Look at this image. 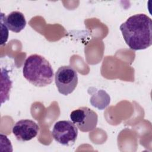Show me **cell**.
Here are the masks:
<instances>
[{"label": "cell", "instance_id": "cell-1", "mask_svg": "<svg viewBox=\"0 0 152 152\" xmlns=\"http://www.w3.org/2000/svg\"><path fill=\"white\" fill-rule=\"evenodd\" d=\"M119 28L125 43L132 50H143L152 45V21L144 14L131 16Z\"/></svg>", "mask_w": 152, "mask_h": 152}, {"label": "cell", "instance_id": "cell-2", "mask_svg": "<svg viewBox=\"0 0 152 152\" xmlns=\"http://www.w3.org/2000/svg\"><path fill=\"white\" fill-rule=\"evenodd\" d=\"M24 77L34 86L42 87L52 83L53 80V70L43 56L33 54L25 60L23 68Z\"/></svg>", "mask_w": 152, "mask_h": 152}, {"label": "cell", "instance_id": "cell-3", "mask_svg": "<svg viewBox=\"0 0 152 152\" xmlns=\"http://www.w3.org/2000/svg\"><path fill=\"white\" fill-rule=\"evenodd\" d=\"M55 82L59 93L67 96L72 93L77 86V72L71 66H61L55 74Z\"/></svg>", "mask_w": 152, "mask_h": 152}, {"label": "cell", "instance_id": "cell-4", "mask_svg": "<svg viewBox=\"0 0 152 152\" xmlns=\"http://www.w3.org/2000/svg\"><path fill=\"white\" fill-rule=\"evenodd\" d=\"M52 135L58 143L65 145H72L78 136V128L70 121H59L53 127Z\"/></svg>", "mask_w": 152, "mask_h": 152}, {"label": "cell", "instance_id": "cell-5", "mask_svg": "<svg viewBox=\"0 0 152 152\" xmlns=\"http://www.w3.org/2000/svg\"><path fill=\"white\" fill-rule=\"evenodd\" d=\"M71 121L81 131L87 132L94 130L98 121L97 114L88 107H80L70 114Z\"/></svg>", "mask_w": 152, "mask_h": 152}, {"label": "cell", "instance_id": "cell-6", "mask_svg": "<svg viewBox=\"0 0 152 152\" xmlns=\"http://www.w3.org/2000/svg\"><path fill=\"white\" fill-rule=\"evenodd\" d=\"M39 131V125L30 119L18 121L12 129V132L16 139L20 141H27L33 139L36 137Z\"/></svg>", "mask_w": 152, "mask_h": 152}, {"label": "cell", "instance_id": "cell-7", "mask_svg": "<svg viewBox=\"0 0 152 152\" xmlns=\"http://www.w3.org/2000/svg\"><path fill=\"white\" fill-rule=\"evenodd\" d=\"M5 23L8 29L14 33H19L26 26V20L24 14L17 11L10 12L4 17Z\"/></svg>", "mask_w": 152, "mask_h": 152}, {"label": "cell", "instance_id": "cell-8", "mask_svg": "<svg viewBox=\"0 0 152 152\" xmlns=\"http://www.w3.org/2000/svg\"><path fill=\"white\" fill-rule=\"evenodd\" d=\"M1 81L4 83V85L1 84V86H5V88L1 91V103L9 99V93L12 86V81H11L9 75L8 71L6 69L1 70Z\"/></svg>", "mask_w": 152, "mask_h": 152}, {"label": "cell", "instance_id": "cell-9", "mask_svg": "<svg viewBox=\"0 0 152 152\" xmlns=\"http://www.w3.org/2000/svg\"><path fill=\"white\" fill-rule=\"evenodd\" d=\"M5 15L2 12L1 13V45H4L8 38V28L7 27L5 20H4Z\"/></svg>", "mask_w": 152, "mask_h": 152}]
</instances>
